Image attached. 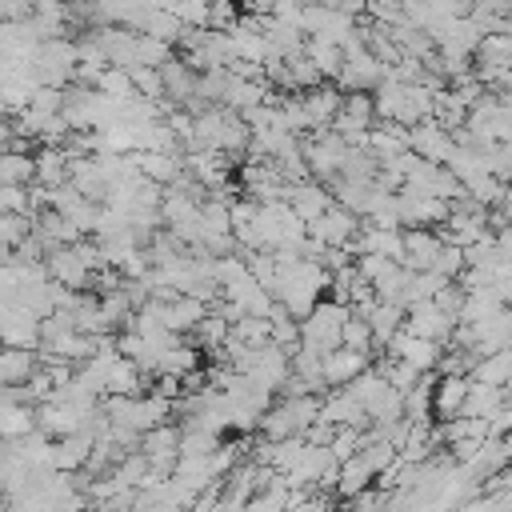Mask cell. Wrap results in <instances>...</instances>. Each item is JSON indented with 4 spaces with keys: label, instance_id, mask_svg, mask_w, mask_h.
I'll return each instance as SVG.
<instances>
[{
    "label": "cell",
    "instance_id": "obj_1",
    "mask_svg": "<svg viewBox=\"0 0 512 512\" xmlns=\"http://www.w3.org/2000/svg\"><path fill=\"white\" fill-rule=\"evenodd\" d=\"M36 340H40V320H36L32 312L8 304V308L0 312V344H4V348H24V352H32Z\"/></svg>",
    "mask_w": 512,
    "mask_h": 512
},
{
    "label": "cell",
    "instance_id": "obj_2",
    "mask_svg": "<svg viewBox=\"0 0 512 512\" xmlns=\"http://www.w3.org/2000/svg\"><path fill=\"white\" fill-rule=\"evenodd\" d=\"M32 372H36L32 352H24V348H0V388L4 384H28Z\"/></svg>",
    "mask_w": 512,
    "mask_h": 512
},
{
    "label": "cell",
    "instance_id": "obj_3",
    "mask_svg": "<svg viewBox=\"0 0 512 512\" xmlns=\"http://www.w3.org/2000/svg\"><path fill=\"white\" fill-rule=\"evenodd\" d=\"M36 176V160L24 152H0V184L4 188H24Z\"/></svg>",
    "mask_w": 512,
    "mask_h": 512
},
{
    "label": "cell",
    "instance_id": "obj_4",
    "mask_svg": "<svg viewBox=\"0 0 512 512\" xmlns=\"http://www.w3.org/2000/svg\"><path fill=\"white\" fill-rule=\"evenodd\" d=\"M36 176L44 180V184H52V188H60V180H64V156L60 152H40L36 156Z\"/></svg>",
    "mask_w": 512,
    "mask_h": 512
},
{
    "label": "cell",
    "instance_id": "obj_5",
    "mask_svg": "<svg viewBox=\"0 0 512 512\" xmlns=\"http://www.w3.org/2000/svg\"><path fill=\"white\" fill-rule=\"evenodd\" d=\"M28 208V192L24 188H4L0 184V216H20Z\"/></svg>",
    "mask_w": 512,
    "mask_h": 512
},
{
    "label": "cell",
    "instance_id": "obj_6",
    "mask_svg": "<svg viewBox=\"0 0 512 512\" xmlns=\"http://www.w3.org/2000/svg\"><path fill=\"white\" fill-rule=\"evenodd\" d=\"M8 16H24V8H12V4H0V20H8Z\"/></svg>",
    "mask_w": 512,
    "mask_h": 512
}]
</instances>
